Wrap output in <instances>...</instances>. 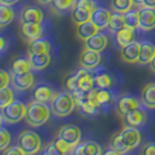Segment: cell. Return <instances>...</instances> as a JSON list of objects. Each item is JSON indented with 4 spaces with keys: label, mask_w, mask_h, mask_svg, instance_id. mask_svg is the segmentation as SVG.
Here are the masks:
<instances>
[{
    "label": "cell",
    "mask_w": 155,
    "mask_h": 155,
    "mask_svg": "<svg viewBox=\"0 0 155 155\" xmlns=\"http://www.w3.org/2000/svg\"><path fill=\"white\" fill-rule=\"evenodd\" d=\"M91 14H92V11L81 6H75L71 11V20L75 25H79L91 20Z\"/></svg>",
    "instance_id": "cell-27"
},
{
    "label": "cell",
    "mask_w": 155,
    "mask_h": 155,
    "mask_svg": "<svg viewBox=\"0 0 155 155\" xmlns=\"http://www.w3.org/2000/svg\"><path fill=\"white\" fill-rule=\"evenodd\" d=\"M149 68H150V70L155 74V57L153 58V61L149 63Z\"/></svg>",
    "instance_id": "cell-49"
},
{
    "label": "cell",
    "mask_w": 155,
    "mask_h": 155,
    "mask_svg": "<svg viewBox=\"0 0 155 155\" xmlns=\"http://www.w3.org/2000/svg\"><path fill=\"white\" fill-rule=\"evenodd\" d=\"M124 27H126V25H125L124 14L118 13V12L112 13L111 19H110V21H109V25H107V29H109L110 31H112V33L116 34L117 31H119L120 29H123Z\"/></svg>",
    "instance_id": "cell-33"
},
{
    "label": "cell",
    "mask_w": 155,
    "mask_h": 155,
    "mask_svg": "<svg viewBox=\"0 0 155 155\" xmlns=\"http://www.w3.org/2000/svg\"><path fill=\"white\" fill-rule=\"evenodd\" d=\"M36 1H38V4H40V5H47V4L53 2V0H36Z\"/></svg>",
    "instance_id": "cell-48"
},
{
    "label": "cell",
    "mask_w": 155,
    "mask_h": 155,
    "mask_svg": "<svg viewBox=\"0 0 155 155\" xmlns=\"http://www.w3.org/2000/svg\"><path fill=\"white\" fill-rule=\"evenodd\" d=\"M12 85L18 91H27L33 87L35 83V76L34 74L25 72V74H12Z\"/></svg>",
    "instance_id": "cell-9"
},
{
    "label": "cell",
    "mask_w": 155,
    "mask_h": 155,
    "mask_svg": "<svg viewBox=\"0 0 155 155\" xmlns=\"http://www.w3.org/2000/svg\"><path fill=\"white\" fill-rule=\"evenodd\" d=\"M0 2L1 4H5V5L12 6V5H15L16 2H19V0H0Z\"/></svg>",
    "instance_id": "cell-46"
},
{
    "label": "cell",
    "mask_w": 155,
    "mask_h": 155,
    "mask_svg": "<svg viewBox=\"0 0 155 155\" xmlns=\"http://www.w3.org/2000/svg\"><path fill=\"white\" fill-rule=\"evenodd\" d=\"M43 11L38 6H25L20 13V23H41L43 21Z\"/></svg>",
    "instance_id": "cell-10"
},
{
    "label": "cell",
    "mask_w": 155,
    "mask_h": 155,
    "mask_svg": "<svg viewBox=\"0 0 155 155\" xmlns=\"http://www.w3.org/2000/svg\"><path fill=\"white\" fill-rule=\"evenodd\" d=\"M14 18H15V12L12 8V6L1 4V6H0V26H1V28L9 25L14 20Z\"/></svg>",
    "instance_id": "cell-30"
},
{
    "label": "cell",
    "mask_w": 155,
    "mask_h": 155,
    "mask_svg": "<svg viewBox=\"0 0 155 155\" xmlns=\"http://www.w3.org/2000/svg\"><path fill=\"white\" fill-rule=\"evenodd\" d=\"M56 94H57V92L55 91V89L50 84L42 83V84L35 86V89L33 91V98L35 101H42V103H49V101L51 103V101L54 99Z\"/></svg>",
    "instance_id": "cell-16"
},
{
    "label": "cell",
    "mask_w": 155,
    "mask_h": 155,
    "mask_svg": "<svg viewBox=\"0 0 155 155\" xmlns=\"http://www.w3.org/2000/svg\"><path fill=\"white\" fill-rule=\"evenodd\" d=\"M112 13L110 12L109 9L103 7H97L96 9L92 11V14H91V21H92L99 29H105L107 28V25L111 19Z\"/></svg>",
    "instance_id": "cell-18"
},
{
    "label": "cell",
    "mask_w": 155,
    "mask_h": 155,
    "mask_svg": "<svg viewBox=\"0 0 155 155\" xmlns=\"http://www.w3.org/2000/svg\"><path fill=\"white\" fill-rule=\"evenodd\" d=\"M45 27L42 22L41 23H20L19 31H20V36L25 40L26 42H31L36 39L42 38L43 35Z\"/></svg>",
    "instance_id": "cell-8"
},
{
    "label": "cell",
    "mask_w": 155,
    "mask_h": 155,
    "mask_svg": "<svg viewBox=\"0 0 155 155\" xmlns=\"http://www.w3.org/2000/svg\"><path fill=\"white\" fill-rule=\"evenodd\" d=\"M134 31L135 29L130 28V27H124L123 29L117 31L116 35H114V40H116L117 46L119 47V48H123V47L127 46L128 43L133 42L135 40Z\"/></svg>",
    "instance_id": "cell-26"
},
{
    "label": "cell",
    "mask_w": 155,
    "mask_h": 155,
    "mask_svg": "<svg viewBox=\"0 0 155 155\" xmlns=\"http://www.w3.org/2000/svg\"><path fill=\"white\" fill-rule=\"evenodd\" d=\"M140 152L143 155H155V142H146Z\"/></svg>",
    "instance_id": "cell-41"
},
{
    "label": "cell",
    "mask_w": 155,
    "mask_h": 155,
    "mask_svg": "<svg viewBox=\"0 0 155 155\" xmlns=\"http://www.w3.org/2000/svg\"><path fill=\"white\" fill-rule=\"evenodd\" d=\"M124 126H130V127H135V128H140L147 121V112L143 109H137L125 114L121 117Z\"/></svg>",
    "instance_id": "cell-11"
},
{
    "label": "cell",
    "mask_w": 155,
    "mask_h": 155,
    "mask_svg": "<svg viewBox=\"0 0 155 155\" xmlns=\"http://www.w3.org/2000/svg\"><path fill=\"white\" fill-rule=\"evenodd\" d=\"M93 97H94V101L98 104V106L103 109V107H106L109 106L112 101H114V93L112 92L110 89H98V87H94L92 89Z\"/></svg>",
    "instance_id": "cell-21"
},
{
    "label": "cell",
    "mask_w": 155,
    "mask_h": 155,
    "mask_svg": "<svg viewBox=\"0 0 155 155\" xmlns=\"http://www.w3.org/2000/svg\"><path fill=\"white\" fill-rule=\"evenodd\" d=\"M51 112L58 118H64L69 116L76 107L74 94L70 91L58 92L51 101Z\"/></svg>",
    "instance_id": "cell-2"
},
{
    "label": "cell",
    "mask_w": 155,
    "mask_h": 155,
    "mask_svg": "<svg viewBox=\"0 0 155 155\" xmlns=\"http://www.w3.org/2000/svg\"><path fill=\"white\" fill-rule=\"evenodd\" d=\"M120 139L123 141L126 148L130 150H132L134 148H137L141 142V134L140 131L135 127H130V126H125L124 128L119 132Z\"/></svg>",
    "instance_id": "cell-7"
},
{
    "label": "cell",
    "mask_w": 155,
    "mask_h": 155,
    "mask_svg": "<svg viewBox=\"0 0 155 155\" xmlns=\"http://www.w3.org/2000/svg\"><path fill=\"white\" fill-rule=\"evenodd\" d=\"M143 6L155 7V0H143Z\"/></svg>",
    "instance_id": "cell-47"
},
{
    "label": "cell",
    "mask_w": 155,
    "mask_h": 155,
    "mask_svg": "<svg viewBox=\"0 0 155 155\" xmlns=\"http://www.w3.org/2000/svg\"><path fill=\"white\" fill-rule=\"evenodd\" d=\"M31 63L29 57H19L15 58L12 63V74H25L31 71Z\"/></svg>",
    "instance_id": "cell-29"
},
{
    "label": "cell",
    "mask_w": 155,
    "mask_h": 155,
    "mask_svg": "<svg viewBox=\"0 0 155 155\" xmlns=\"http://www.w3.org/2000/svg\"><path fill=\"white\" fill-rule=\"evenodd\" d=\"M50 110L51 107H49L47 103L34 99L27 105V113L25 117V120L31 127H40L49 120Z\"/></svg>",
    "instance_id": "cell-1"
},
{
    "label": "cell",
    "mask_w": 155,
    "mask_h": 155,
    "mask_svg": "<svg viewBox=\"0 0 155 155\" xmlns=\"http://www.w3.org/2000/svg\"><path fill=\"white\" fill-rule=\"evenodd\" d=\"M74 154L76 155H99L101 154V148L96 141H85L78 143L74 149Z\"/></svg>",
    "instance_id": "cell-22"
},
{
    "label": "cell",
    "mask_w": 155,
    "mask_h": 155,
    "mask_svg": "<svg viewBox=\"0 0 155 155\" xmlns=\"http://www.w3.org/2000/svg\"><path fill=\"white\" fill-rule=\"evenodd\" d=\"M141 103L149 110L155 109V83H148L141 90Z\"/></svg>",
    "instance_id": "cell-23"
},
{
    "label": "cell",
    "mask_w": 155,
    "mask_h": 155,
    "mask_svg": "<svg viewBox=\"0 0 155 155\" xmlns=\"http://www.w3.org/2000/svg\"><path fill=\"white\" fill-rule=\"evenodd\" d=\"M27 113V105H25L21 101H14L9 105L1 109V120L8 124H15L25 119Z\"/></svg>",
    "instance_id": "cell-3"
},
{
    "label": "cell",
    "mask_w": 155,
    "mask_h": 155,
    "mask_svg": "<svg viewBox=\"0 0 155 155\" xmlns=\"http://www.w3.org/2000/svg\"><path fill=\"white\" fill-rule=\"evenodd\" d=\"M77 0H53L51 7L56 13L58 14H64L69 11H72L76 6Z\"/></svg>",
    "instance_id": "cell-31"
},
{
    "label": "cell",
    "mask_w": 155,
    "mask_h": 155,
    "mask_svg": "<svg viewBox=\"0 0 155 155\" xmlns=\"http://www.w3.org/2000/svg\"><path fill=\"white\" fill-rule=\"evenodd\" d=\"M11 143V133L8 132L5 127H2L0 130V150L5 152L6 148Z\"/></svg>",
    "instance_id": "cell-40"
},
{
    "label": "cell",
    "mask_w": 155,
    "mask_h": 155,
    "mask_svg": "<svg viewBox=\"0 0 155 155\" xmlns=\"http://www.w3.org/2000/svg\"><path fill=\"white\" fill-rule=\"evenodd\" d=\"M64 87H65L67 90L71 91V92H74L75 90L79 89V87H78L77 74H70L69 76L64 79Z\"/></svg>",
    "instance_id": "cell-39"
},
{
    "label": "cell",
    "mask_w": 155,
    "mask_h": 155,
    "mask_svg": "<svg viewBox=\"0 0 155 155\" xmlns=\"http://www.w3.org/2000/svg\"><path fill=\"white\" fill-rule=\"evenodd\" d=\"M31 60V68L34 70H42L47 68L50 63V55L48 54H28Z\"/></svg>",
    "instance_id": "cell-28"
},
{
    "label": "cell",
    "mask_w": 155,
    "mask_h": 155,
    "mask_svg": "<svg viewBox=\"0 0 155 155\" xmlns=\"http://www.w3.org/2000/svg\"><path fill=\"white\" fill-rule=\"evenodd\" d=\"M111 148H113L118 154H124V153H127V152H128V149L126 148V146L123 143V141L120 139L119 132L116 133V134L112 137V139H111Z\"/></svg>",
    "instance_id": "cell-38"
},
{
    "label": "cell",
    "mask_w": 155,
    "mask_h": 155,
    "mask_svg": "<svg viewBox=\"0 0 155 155\" xmlns=\"http://www.w3.org/2000/svg\"><path fill=\"white\" fill-rule=\"evenodd\" d=\"M5 155H25V150H23L22 148L20 147L19 145L18 146H12L11 148H8L7 150H5V152H2Z\"/></svg>",
    "instance_id": "cell-44"
},
{
    "label": "cell",
    "mask_w": 155,
    "mask_h": 155,
    "mask_svg": "<svg viewBox=\"0 0 155 155\" xmlns=\"http://www.w3.org/2000/svg\"><path fill=\"white\" fill-rule=\"evenodd\" d=\"M101 31L94 23L89 20L83 23L76 25V35L79 40L82 41H86L87 39H90L91 36H93L94 34H97L98 31Z\"/></svg>",
    "instance_id": "cell-20"
},
{
    "label": "cell",
    "mask_w": 155,
    "mask_h": 155,
    "mask_svg": "<svg viewBox=\"0 0 155 155\" xmlns=\"http://www.w3.org/2000/svg\"><path fill=\"white\" fill-rule=\"evenodd\" d=\"M0 46H1V53H4L7 47V41L4 36H1V39H0Z\"/></svg>",
    "instance_id": "cell-45"
},
{
    "label": "cell",
    "mask_w": 155,
    "mask_h": 155,
    "mask_svg": "<svg viewBox=\"0 0 155 155\" xmlns=\"http://www.w3.org/2000/svg\"><path fill=\"white\" fill-rule=\"evenodd\" d=\"M139 28L141 31H152L155 28V7L139 8Z\"/></svg>",
    "instance_id": "cell-12"
},
{
    "label": "cell",
    "mask_w": 155,
    "mask_h": 155,
    "mask_svg": "<svg viewBox=\"0 0 155 155\" xmlns=\"http://www.w3.org/2000/svg\"><path fill=\"white\" fill-rule=\"evenodd\" d=\"M14 101V92L13 90L6 86V87H0V107H5L9 105L11 103Z\"/></svg>",
    "instance_id": "cell-37"
},
{
    "label": "cell",
    "mask_w": 155,
    "mask_h": 155,
    "mask_svg": "<svg viewBox=\"0 0 155 155\" xmlns=\"http://www.w3.org/2000/svg\"><path fill=\"white\" fill-rule=\"evenodd\" d=\"M18 145L25 150V153L28 155L36 154L39 153L42 142L41 138L38 133L31 130H25L20 133L19 138H18Z\"/></svg>",
    "instance_id": "cell-4"
},
{
    "label": "cell",
    "mask_w": 155,
    "mask_h": 155,
    "mask_svg": "<svg viewBox=\"0 0 155 155\" xmlns=\"http://www.w3.org/2000/svg\"><path fill=\"white\" fill-rule=\"evenodd\" d=\"M134 0H111V8L113 12H118L124 14L132 9L134 6Z\"/></svg>",
    "instance_id": "cell-34"
},
{
    "label": "cell",
    "mask_w": 155,
    "mask_h": 155,
    "mask_svg": "<svg viewBox=\"0 0 155 155\" xmlns=\"http://www.w3.org/2000/svg\"><path fill=\"white\" fill-rule=\"evenodd\" d=\"M101 56L99 51L84 48V50L82 51V54L79 56V65H81V68L93 70L98 67V64L101 63Z\"/></svg>",
    "instance_id": "cell-13"
},
{
    "label": "cell",
    "mask_w": 155,
    "mask_h": 155,
    "mask_svg": "<svg viewBox=\"0 0 155 155\" xmlns=\"http://www.w3.org/2000/svg\"><path fill=\"white\" fill-rule=\"evenodd\" d=\"M77 107L83 114H86V116H96L101 110V107L94 101L89 98L87 93H86V98L78 105Z\"/></svg>",
    "instance_id": "cell-32"
},
{
    "label": "cell",
    "mask_w": 155,
    "mask_h": 155,
    "mask_svg": "<svg viewBox=\"0 0 155 155\" xmlns=\"http://www.w3.org/2000/svg\"><path fill=\"white\" fill-rule=\"evenodd\" d=\"M112 85V78L107 72L101 71L94 75V86L98 89H110Z\"/></svg>",
    "instance_id": "cell-35"
},
{
    "label": "cell",
    "mask_w": 155,
    "mask_h": 155,
    "mask_svg": "<svg viewBox=\"0 0 155 155\" xmlns=\"http://www.w3.org/2000/svg\"><path fill=\"white\" fill-rule=\"evenodd\" d=\"M50 49L51 45L47 39L40 38L28 42V54H48L50 53Z\"/></svg>",
    "instance_id": "cell-24"
},
{
    "label": "cell",
    "mask_w": 155,
    "mask_h": 155,
    "mask_svg": "<svg viewBox=\"0 0 155 155\" xmlns=\"http://www.w3.org/2000/svg\"><path fill=\"white\" fill-rule=\"evenodd\" d=\"M12 77H9V74L5 70H0V87H6L9 84V81Z\"/></svg>",
    "instance_id": "cell-43"
},
{
    "label": "cell",
    "mask_w": 155,
    "mask_h": 155,
    "mask_svg": "<svg viewBox=\"0 0 155 155\" xmlns=\"http://www.w3.org/2000/svg\"><path fill=\"white\" fill-rule=\"evenodd\" d=\"M154 57H155V46L154 45L150 43V42H148V41L141 42L138 63H140V64H149V63L153 61Z\"/></svg>",
    "instance_id": "cell-25"
},
{
    "label": "cell",
    "mask_w": 155,
    "mask_h": 155,
    "mask_svg": "<svg viewBox=\"0 0 155 155\" xmlns=\"http://www.w3.org/2000/svg\"><path fill=\"white\" fill-rule=\"evenodd\" d=\"M125 25L133 29L139 28V9H130L128 12L124 13Z\"/></svg>",
    "instance_id": "cell-36"
},
{
    "label": "cell",
    "mask_w": 155,
    "mask_h": 155,
    "mask_svg": "<svg viewBox=\"0 0 155 155\" xmlns=\"http://www.w3.org/2000/svg\"><path fill=\"white\" fill-rule=\"evenodd\" d=\"M140 46H141V42H138L134 40L127 46L120 48V58L125 63H131V64L137 63L139 60Z\"/></svg>",
    "instance_id": "cell-15"
},
{
    "label": "cell",
    "mask_w": 155,
    "mask_h": 155,
    "mask_svg": "<svg viewBox=\"0 0 155 155\" xmlns=\"http://www.w3.org/2000/svg\"><path fill=\"white\" fill-rule=\"evenodd\" d=\"M134 4L135 5H140V6H143V0H134Z\"/></svg>",
    "instance_id": "cell-50"
},
{
    "label": "cell",
    "mask_w": 155,
    "mask_h": 155,
    "mask_svg": "<svg viewBox=\"0 0 155 155\" xmlns=\"http://www.w3.org/2000/svg\"><path fill=\"white\" fill-rule=\"evenodd\" d=\"M107 43H109L107 36H106L105 34L98 31L97 34H94L90 39H87L86 41H84V48H85V49H92V50H96V51L101 53V51L106 48Z\"/></svg>",
    "instance_id": "cell-19"
},
{
    "label": "cell",
    "mask_w": 155,
    "mask_h": 155,
    "mask_svg": "<svg viewBox=\"0 0 155 155\" xmlns=\"http://www.w3.org/2000/svg\"><path fill=\"white\" fill-rule=\"evenodd\" d=\"M76 6L87 8V9H90V11H93V9L97 8V5H96L94 0H77Z\"/></svg>",
    "instance_id": "cell-42"
},
{
    "label": "cell",
    "mask_w": 155,
    "mask_h": 155,
    "mask_svg": "<svg viewBox=\"0 0 155 155\" xmlns=\"http://www.w3.org/2000/svg\"><path fill=\"white\" fill-rule=\"evenodd\" d=\"M78 77V87L85 92L91 91L94 89V75L90 69H85V68H81L77 72Z\"/></svg>",
    "instance_id": "cell-17"
},
{
    "label": "cell",
    "mask_w": 155,
    "mask_h": 155,
    "mask_svg": "<svg viewBox=\"0 0 155 155\" xmlns=\"http://www.w3.org/2000/svg\"><path fill=\"white\" fill-rule=\"evenodd\" d=\"M58 138H61L63 141H65L68 145H70L71 147L76 148L78 143L81 142V138H82V131L81 128L74 124H68L64 125L60 128Z\"/></svg>",
    "instance_id": "cell-5"
},
{
    "label": "cell",
    "mask_w": 155,
    "mask_h": 155,
    "mask_svg": "<svg viewBox=\"0 0 155 155\" xmlns=\"http://www.w3.org/2000/svg\"><path fill=\"white\" fill-rule=\"evenodd\" d=\"M140 107V101L132 94H123L116 103V112L119 117H123Z\"/></svg>",
    "instance_id": "cell-6"
},
{
    "label": "cell",
    "mask_w": 155,
    "mask_h": 155,
    "mask_svg": "<svg viewBox=\"0 0 155 155\" xmlns=\"http://www.w3.org/2000/svg\"><path fill=\"white\" fill-rule=\"evenodd\" d=\"M74 149L75 148L71 147L70 145H68L65 141H63L61 138H56L54 139L48 146H47L42 153L43 154L48 155H63V154H70V153H74Z\"/></svg>",
    "instance_id": "cell-14"
}]
</instances>
